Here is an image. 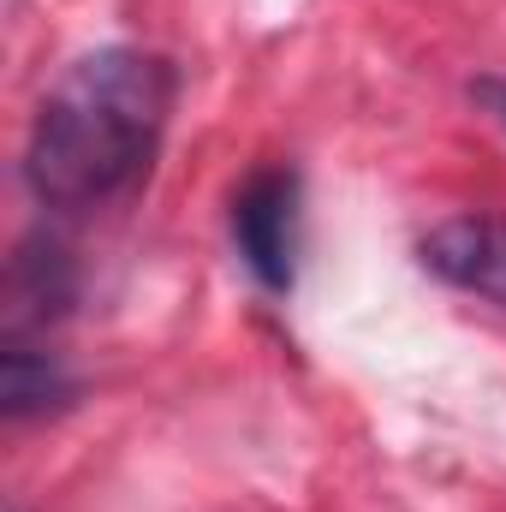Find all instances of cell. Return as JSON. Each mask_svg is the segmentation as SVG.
Segmentation results:
<instances>
[{
	"label": "cell",
	"instance_id": "5",
	"mask_svg": "<svg viewBox=\"0 0 506 512\" xmlns=\"http://www.w3.org/2000/svg\"><path fill=\"white\" fill-rule=\"evenodd\" d=\"M72 399H78V382L60 370L54 352H36L24 340H6V352H0V411L12 423L42 417V411H60Z\"/></svg>",
	"mask_w": 506,
	"mask_h": 512
},
{
	"label": "cell",
	"instance_id": "1",
	"mask_svg": "<svg viewBox=\"0 0 506 512\" xmlns=\"http://www.w3.org/2000/svg\"><path fill=\"white\" fill-rule=\"evenodd\" d=\"M173 96L179 72L149 48H96L72 60L30 120V197L54 215H90L131 197L155 167Z\"/></svg>",
	"mask_w": 506,
	"mask_h": 512
},
{
	"label": "cell",
	"instance_id": "6",
	"mask_svg": "<svg viewBox=\"0 0 506 512\" xmlns=\"http://www.w3.org/2000/svg\"><path fill=\"white\" fill-rule=\"evenodd\" d=\"M465 96L477 102V114H489V120L506 131V78L501 72H477V78L465 84Z\"/></svg>",
	"mask_w": 506,
	"mask_h": 512
},
{
	"label": "cell",
	"instance_id": "2",
	"mask_svg": "<svg viewBox=\"0 0 506 512\" xmlns=\"http://www.w3.org/2000/svg\"><path fill=\"white\" fill-rule=\"evenodd\" d=\"M233 227V251L251 268L262 292H292L298 280V245H304V179L286 161H268L245 173V185L233 191L227 209Z\"/></svg>",
	"mask_w": 506,
	"mask_h": 512
},
{
	"label": "cell",
	"instance_id": "3",
	"mask_svg": "<svg viewBox=\"0 0 506 512\" xmlns=\"http://www.w3.org/2000/svg\"><path fill=\"white\" fill-rule=\"evenodd\" d=\"M423 268L471 298H489L506 310V215H447L423 233Z\"/></svg>",
	"mask_w": 506,
	"mask_h": 512
},
{
	"label": "cell",
	"instance_id": "4",
	"mask_svg": "<svg viewBox=\"0 0 506 512\" xmlns=\"http://www.w3.org/2000/svg\"><path fill=\"white\" fill-rule=\"evenodd\" d=\"M72 292H78V280H72V256H66V245H60L54 233L24 239L18 256H12V280H6V298H12L6 328L18 334V328L54 322V316L72 304Z\"/></svg>",
	"mask_w": 506,
	"mask_h": 512
}]
</instances>
